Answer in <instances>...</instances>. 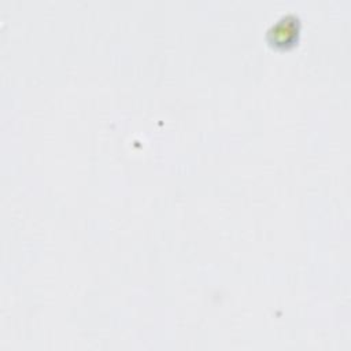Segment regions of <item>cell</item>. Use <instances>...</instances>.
I'll return each instance as SVG.
<instances>
[{"label":"cell","instance_id":"cell-1","mask_svg":"<svg viewBox=\"0 0 351 351\" xmlns=\"http://www.w3.org/2000/svg\"><path fill=\"white\" fill-rule=\"evenodd\" d=\"M299 30V19L293 15L282 16L269 30V40L276 45H288L293 43Z\"/></svg>","mask_w":351,"mask_h":351}]
</instances>
